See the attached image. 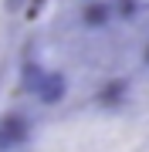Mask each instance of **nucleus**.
<instances>
[{"label": "nucleus", "instance_id": "2", "mask_svg": "<svg viewBox=\"0 0 149 152\" xmlns=\"http://www.w3.org/2000/svg\"><path fill=\"white\" fill-rule=\"evenodd\" d=\"M65 91H68V81H65L61 71H41V75H34V95L44 105L65 102Z\"/></svg>", "mask_w": 149, "mask_h": 152}, {"label": "nucleus", "instance_id": "4", "mask_svg": "<svg viewBox=\"0 0 149 152\" xmlns=\"http://www.w3.org/2000/svg\"><path fill=\"white\" fill-rule=\"evenodd\" d=\"M122 91H126V85H122V81H112V85L102 91V105H119Z\"/></svg>", "mask_w": 149, "mask_h": 152}, {"label": "nucleus", "instance_id": "5", "mask_svg": "<svg viewBox=\"0 0 149 152\" xmlns=\"http://www.w3.org/2000/svg\"><path fill=\"white\" fill-rule=\"evenodd\" d=\"M146 61H149V48H146Z\"/></svg>", "mask_w": 149, "mask_h": 152}, {"label": "nucleus", "instance_id": "1", "mask_svg": "<svg viewBox=\"0 0 149 152\" xmlns=\"http://www.w3.org/2000/svg\"><path fill=\"white\" fill-rule=\"evenodd\" d=\"M27 135H31V122L24 118V115L10 112V115H4V118H0V152L21 149L24 142H27Z\"/></svg>", "mask_w": 149, "mask_h": 152}, {"label": "nucleus", "instance_id": "3", "mask_svg": "<svg viewBox=\"0 0 149 152\" xmlns=\"http://www.w3.org/2000/svg\"><path fill=\"white\" fill-rule=\"evenodd\" d=\"M109 17H112V7L109 4H88V7H85V24H88V27H105Z\"/></svg>", "mask_w": 149, "mask_h": 152}]
</instances>
